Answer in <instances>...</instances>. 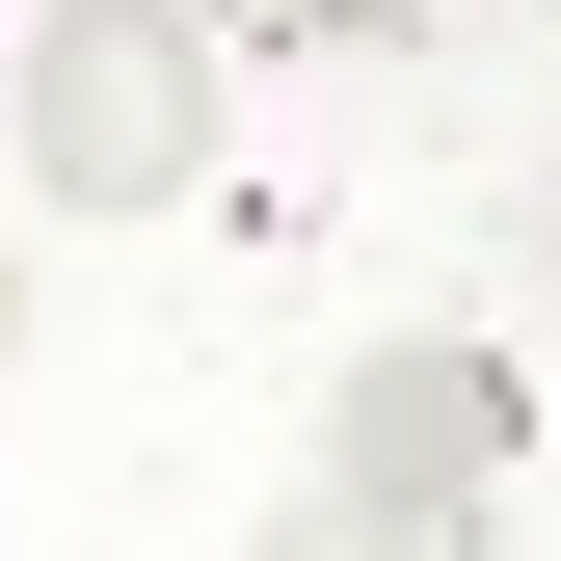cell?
Segmentation results:
<instances>
[{
  "mask_svg": "<svg viewBox=\"0 0 561 561\" xmlns=\"http://www.w3.org/2000/svg\"><path fill=\"white\" fill-rule=\"evenodd\" d=\"M481 481H508V375H481V347H428V321L347 347V401H321V481H295V508H347L375 561H455V535H481Z\"/></svg>",
  "mask_w": 561,
  "mask_h": 561,
  "instance_id": "cell-2",
  "label": "cell"
},
{
  "mask_svg": "<svg viewBox=\"0 0 561 561\" xmlns=\"http://www.w3.org/2000/svg\"><path fill=\"white\" fill-rule=\"evenodd\" d=\"M0 347H27V267H0Z\"/></svg>",
  "mask_w": 561,
  "mask_h": 561,
  "instance_id": "cell-4",
  "label": "cell"
},
{
  "mask_svg": "<svg viewBox=\"0 0 561 561\" xmlns=\"http://www.w3.org/2000/svg\"><path fill=\"white\" fill-rule=\"evenodd\" d=\"M267 27H428V0H267Z\"/></svg>",
  "mask_w": 561,
  "mask_h": 561,
  "instance_id": "cell-3",
  "label": "cell"
},
{
  "mask_svg": "<svg viewBox=\"0 0 561 561\" xmlns=\"http://www.w3.org/2000/svg\"><path fill=\"white\" fill-rule=\"evenodd\" d=\"M0 134H27L54 215H187V187H215V27H187V0H54Z\"/></svg>",
  "mask_w": 561,
  "mask_h": 561,
  "instance_id": "cell-1",
  "label": "cell"
}]
</instances>
